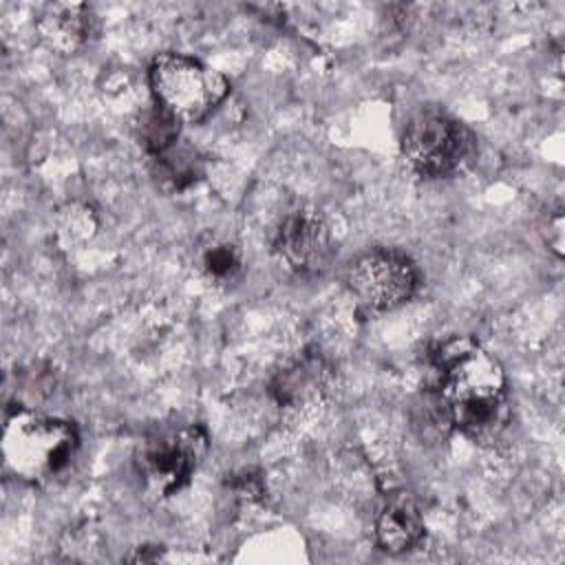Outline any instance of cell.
Masks as SVG:
<instances>
[{
	"label": "cell",
	"instance_id": "obj_3",
	"mask_svg": "<svg viewBox=\"0 0 565 565\" xmlns=\"http://www.w3.org/2000/svg\"><path fill=\"white\" fill-rule=\"evenodd\" d=\"M148 79L157 106L190 124L205 119L230 93V84L218 71L183 53L157 55Z\"/></svg>",
	"mask_w": 565,
	"mask_h": 565
},
{
	"label": "cell",
	"instance_id": "obj_2",
	"mask_svg": "<svg viewBox=\"0 0 565 565\" xmlns=\"http://www.w3.org/2000/svg\"><path fill=\"white\" fill-rule=\"evenodd\" d=\"M79 448L77 428L31 408L11 413L2 428V459L7 472L26 483H49L60 477Z\"/></svg>",
	"mask_w": 565,
	"mask_h": 565
},
{
	"label": "cell",
	"instance_id": "obj_12",
	"mask_svg": "<svg viewBox=\"0 0 565 565\" xmlns=\"http://www.w3.org/2000/svg\"><path fill=\"white\" fill-rule=\"evenodd\" d=\"M196 263L203 276L214 285H232L243 276L241 249L221 236H205L196 247Z\"/></svg>",
	"mask_w": 565,
	"mask_h": 565
},
{
	"label": "cell",
	"instance_id": "obj_4",
	"mask_svg": "<svg viewBox=\"0 0 565 565\" xmlns=\"http://www.w3.org/2000/svg\"><path fill=\"white\" fill-rule=\"evenodd\" d=\"M475 152L472 132L446 113H419L402 132V157L426 179L459 172Z\"/></svg>",
	"mask_w": 565,
	"mask_h": 565
},
{
	"label": "cell",
	"instance_id": "obj_9",
	"mask_svg": "<svg viewBox=\"0 0 565 565\" xmlns=\"http://www.w3.org/2000/svg\"><path fill=\"white\" fill-rule=\"evenodd\" d=\"M424 536V521L417 503L408 492H393L375 519L377 545L391 554L415 547Z\"/></svg>",
	"mask_w": 565,
	"mask_h": 565
},
{
	"label": "cell",
	"instance_id": "obj_13",
	"mask_svg": "<svg viewBox=\"0 0 565 565\" xmlns=\"http://www.w3.org/2000/svg\"><path fill=\"white\" fill-rule=\"evenodd\" d=\"M179 139V119L157 106L139 124V143L148 154H157Z\"/></svg>",
	"mask_w": 565,
	"mask_h": 565
},
{
	"label": "cell",
	"instance_id": "obj_10",
	"mask_svg": "<svg viewBox=\"0 0 565 565\" xmlns=\"http://www.w3.org/2000/svg\"><path fill=\"white\" fill-rule=\"evenodd\" d=\"M152 157V174L157 183L168 192H181L199 181L203 174V161L194 148L179 139Z\"/></svg>",
	"mask_w": 565,
	"mask_h": 565
},
{
	"label": "cell",
	"instance_id": "obj_8",
	"mask_svg": "<svg viewBox=\"0 0 565 565\" xmlns=\"http://www.w3.org/2000/svg\"><path fill=\"white\" fill-rule=\"evenodd\" d=\"M40 40L55 53H75L97 33V18L88 4L55 2L49 4L35 22Z\"/></svg>",
	"mask_w": 565,
	"mask_h": 565
},
{
	"label": "cell",
	"instance_id": "obj_5",
	"mask_svg": "<svg viewBox=\"0 0 565 565\" xmlns=\"http://www.w3.org/2000/svg\"><path fill=\"white\" fill-rule=\"evenodd\" d=\"M207 450V435L201 426L188 424L159 430L146 437L135 450V470L148 492L170 497L179 492Z\"/></svg>",
	"mask_w": 565,
	"mask_h": 565
},
{
	"label": "cell",
	"instance_id": "obj_1",
	"mask_svg": "<svg viewBox=\"0 0 565 565\" xmlns=\"http://www.w3.org/2000/svg\"><path fill=\"white\" fill-rule=\"evenodd\" d=\"M437 397L466 437L494 441L508 424L505 373L499 360L470 338H452L433 353Z\"/></svg>",
	"mask_w": 565,
	"mask_h": 565
},
{
	"label": "cell",
	"instance_id": "obj_11",
	"mask_svg": "<svg viewBox=\"0 0 565 565\" xmlns=\"http://www.w3.org/2000/svg\"><path fill=\"white\" fill-rule=\"evenodd\" d=\"M324 380L327 373L322 362L318 358L307 355L276 375L271 393L285 406H300L302 402L318 395V391L324 386Z\"/></svg>",
	"mask_w": 565,
	"mask_h": 565
},
{
	"label": "cell",
	"instance_id": "obj_14",
	"mask_svg": "<svg viewBox=\"0 0 565 565\" xmlns=\"http://www.w3.org/2000/svg\"><path fill=\"white\" fill-rule=\"evenodd\" d=\"M565 227V221H563V205L561 203H554V205H547L545 214H543V221H541V234H543V241L547 243V247L561 258L563 256V232Z\"/></svg>",
	"mask_w": 565,
	"mask_h": 565
},
{
	"label": "cell",
	"instance_id": "obj_6",
	"mask_svg": "<svg viewBox=\"0 0 565 565\" xmlns=\"http://www.w3.org/2000/svg\"><path fill=\"white\" fill-rule=\"evenodd\" d=\"M347 287L366 309L391 311L415 294L417 269L402 252L369 249L349 265Z\"/></svg>",
	"mask_w": 565,
	"mask_h": 565
},
{
	"label": "cell",
	"instance_id": "obj_7",
	"mask_svg": "<svg viewBox=\"0 0 565 565\" xmlns=\"http://www.w3.org/2000/svg\"><path fill=\"white\" fill-rule=\"evenodd\" d=\"M274 252L298 276H316L331 260V232L320 210L300 205L285 214L274 236Z\"/></svg>",
	"mask_w": 565,
	"mask_h": 565
}]
</instances>
